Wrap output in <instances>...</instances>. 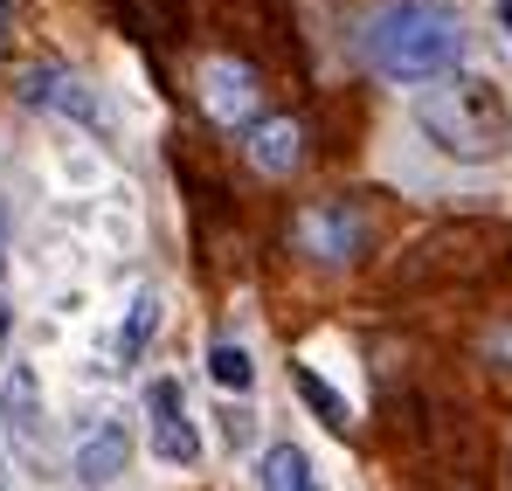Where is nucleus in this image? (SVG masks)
Segmentation results:
<instances>
[{"mask_svg":"<svg viewBox=\"0 0 512 491\" xmlns=\"http://www.w3.org/2000/svg\"><path fill=\"white\" fill-rule=\"evenodd\" d=\"M0 35H7V0H0Z\"/></svg>","mask_w":512,"mask_h":491,"instance_id":"obj_17","label":"nucleus"},{"mask_svg":"<svg viewBox=\"0 0 512 491\" xmlns=\"http://www.w3.org/2000/svg\"><path fill=\"white\" fill-rule=\"evenodd\" d=\"M208 381H215L229 402H250L256 395V353L243 339H215V346H208Z\"/></svg>","mask_w":512,"mask_h":491,"instance_id":"obj_11","label":"nucleus"},{"mask_svg":"<svg viewBox=\"0 0 512 491\" xmlns=\"http://www.w3.org/2000/svg\"><path fill=\"white\" fill-rule=\"evenodd\" d=\"M298 243L312 249L319 263H346V256L360 249V215H353L346 201H319V208L298 215Z\"/></svg>","mask_w":512,"mask_h":491,"instance_id":"obj_8","label":"nucleus"},{"mask_svg":"<svg viewBox=\"0 0 512 491\" xmlns=\"http://www.w3.org/2000/svg\"><path fill=\"white\" fill-rule=\"evenodd\" d=\"M0 443L14 457H42L49 450V388L35 374V360H7L0 367Z\"/></svg>","mask_w":512,"mask_h":491,"instance_id":"obj_3","label":"nucleus"},{"mask_svg":"<svg viewBox=\"0 0 512 491\" xmlns=\"http://www.w3.org/2000/svg\"><path fill=\"white\" fill-rule=\"evenodd\" d=\"M499 28H506V42H512V0H499Z\"/></svg>","mask_w":512,"mask_h":491,"instance_id":"obj_16","label":"nucleus"},{"mask_svg":"<svg viewBox=\"0 0 512 491\" xmlns=\"http://www.w3.org/2000/svg\"><path fill=\"white\" fill-rule=\"evenodd\" d=\"M250 166L263 173V180H284V173H298V160H305V125L298 118H263V125H250Z\"/></svg>","mask_w":512,"mask_h":491,"instance_id":"obj_9","label":"nucleus"},{"mask_svg":"<svg viewBox=\"0 0 512 491\" xmlns=\"http://www.w3.org/2000/svg\"><path fill=\"white\" fill-rule=\"evenodd\" d=\"M250 436H256V415L250 409H229V450H250Z\"/></svg>","mask_w":512,"mask_h":491,"instance_id":"obj_14","label":"nucleus"},{"mask_svg":"<svg viewBox=\"0 0 512 491\" xmlns=\"http://www.w3.org/2000/svg\"><path fill=\"white\" fill-rule=\"evenodd\" d=\"M125 471H132V429H125V415L118 409L90 415L84 429L70 436V478L84 491H104V485H118Z\"/></svg>","mask_w":512,"mask_h":491,"instance_id":"obj_6","label":"nucleus"},{"mask_svg":"<svg viewBox=\"0 0 512 491\" xmlns=\"http://www.w3.org/2000/svg\"><path fill=\"white\" fill-rule=\"evenodd\" d=\"M7 263H14V215H7V194H0V284H7Z\"/></svg>","mask_w":512,"mask_h":491,"instance_id":"obj_15","label":"nucleus"},{"mask_svg":"<svg viewBox=\"0 0 512 491\" xmlns=\"http://www.w3.org/2000/svg\"><path fill=\"white\" fill-rule=\"evenodd\" d=\"M298 381H305V395H312V409L326 415L333 429H346V422H353V409H346V402H340V395H333V388H326V381H319V374H312V367H305Z\"/></svg>","mask_w":512,"mask_h":491,"instance_id":"obj_13","label":"nucleus"},{"mask_svg":"<svg viewBox=\"0 0 512 491\" xmlns=\"http://www.w3.org/2000/svg\"><path fill=\"white\" fill-rule=\"evenodd\" d=\"M256 491H319L312 485V464L298 443H270L263 464H256Z\"/></svg>","mask_w":512,"mask_h":491,"instance_id":"obj_12","label":"nucleus"},{"mask_svg":"<svg viewBox=\"0 0 512 491\" xmlns=\"http://www.w3.org/2000/svg\"><path fill=\"white\" fill-rule=\"evenodd\" d=\"M146 450H153V464H167V471H194L201 464V422L187 409V388L180 381H146Z\"/></svg>","mask_w":512,"mask_h":491,"instance_id":"obj_5","label":"nucleus"},{"mask_svg":"<svg viewBox=\"0 0 512 491\" xmlns=\"http://www.w3.org/2000/svg\"><path fill=\"white\" fill-rule=\"evenodd\" d=\"M21 104H28V111H56V118H70V125H84V132H111L104 90H97L84 70H63V63L21 70Z\"/></svg>","mask_w":512,"mask_h":491,"instance_id":"obj_4","label":"nucleus"},{"mask_svg":"<svg viewBox=\"0 0 512 491\" xmlns=\"http://www.w3.org/2000/svg\"><path fill=\"white\" fill-rule=\"evenodd\" d=\"M160 319H167L160 291H153V284H139V291H132V305H125V319H118V332H111V360H118V367H139V360H146V346H153V332H160Z\"/></svg>","mask_w":512,"mask_h":491,"instance_id":"obj_10","label":"nucleus"},{"mask_svg":"<svg viewBox=\"0 0 512 491\" xmlns=\"http://www.w3.org/2000/svg\"><path fill=\"white\" fill-rule=\"evenodd\" d=\"M360 56L388 83H450L471 56V35L450 0H381L360 21Z\"/></svg>","mask_w":512,"mask_h":491,"instance_id":"obj_1","label":"nucleus"},{"mask_svg":"<svg viewBox=\"0 0 512 491\" xmlns=\"http://www.w3.org/2000/svg\"><path fill=\"white\" fill-rule=\"evenodd\" d=\"M416 118H423V132L443 146V153H457V160H499L512 146V125H506V97H499V83H478V77H450L443 90H429L423 104H416Z\"/></svg>","mask_w":512,"mask_h":491,"instance_id":"obj_2","label":"nucleus"},{"mask_svg":"<svg viewBox=\"0 0 512 491\" xmlns=\"http://www.w3.org/2000/svg\"><path fill=\"white\" fill-rule=\"evenodd\" d=\"M201 111H208L222 132L256 125V111H263V83H256V70L236 63V56H208V63H201Z\"/></svg>","mask_w":512,"mask_h":491,"instance_id":"obj_7","label":"nucleus"}]
</instances>
